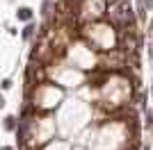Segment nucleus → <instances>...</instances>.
I'll use <instances>...</instances> for the list:
<instances>
[{
    "mask_svg": "<svg viewBox=\"0 0 153 150\" xmlns=\"http://www.w3.org/2000/svg\"><path fill=\"white\" fill-rule=\"evenodd\" d=\"M30 16H32V11H30V9H28V7H23V9H18V18H25V21H28Z\"/></svg>",
    "mask_w": 153,
    "mask_h": 150,
    "instance_id": "obj_1",
    "label": "nucleus"
},
{
    "mask_svg": "<svg viewBox=\"0 0 153 150\" xmlns=\"http://www.w3.org/2000/svg\"><path fill=\"white\" fill-rule=\"evenodd\" d=\"M5 125H7V130H14V116H9V118H7V123H5Z\"/></svg>",
    "mask_w": 153,
    "mask_h": 150,
    "instance_id": "obj_2",
    "label": "nucleus"
},
{
    "mask_svg": "<svg viewBox=\"0 0 153 150\" xmlns=\"http://www.w3.org/2000/svg\"><path fill=\"white\" fill-rule=\"evenodd\" d=\"M2 150H12V148H2Z\"/></svg>",
    "mask_w": 153,
    "mask_h": 150,
    "instance_id": "obj_4",
    "label": "nucleus"
},
{
    "mask_svg": "<svg viewBox=\"0 0 153 150\" xmlns=\"http://www.w3.org/2000/svg\"><path fill=\"white\" fill-rule=\"evenodd\" d=\"M32 30H34V28H32V25H28V28H25V32H23V34H25V36H30V34H32Z\"/></svg>",
    "mask_w": 153,
    "mask_h": 150,
    "instance_id": "obj_3",
    "label": "nucleus"
}]
</instances>
